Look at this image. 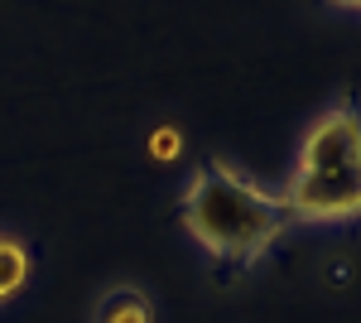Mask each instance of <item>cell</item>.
I'll return each mask as SVG.
<instances>
[{"instance_id":"obj_5","label":"cell","mask_w":361,"mask_h":323,"mask_svg":"<svg viewBox=\"0 0 361 323\" xmlns=\"http://www.w3.org/2000/svg\"><path fill=\"white\" fill-rule=\"evenodd\" d=\"M145 150H149L159 164H169V160H178V155H183V135H178V126H159V131H149Z\"/></svg>"},{"instance_id":"obj_4","label":"cell","mask_w":361,"mask_h":323,"mask_svg":"<svg viewBox=\"0 0 361 323\" xmlns=\"http://www.w3.org/2000/svg\"><path fill=\"white\" fill-rule=\"evenodd\" d=\"M29 270H34L29 246L0 232V304H5V299H15V295L29 285Z\"/></svg>"},{"instance_id":"obj_2","label":"cell","mask_w":361,"mask_h":323,"mask_svg":"<svg viewBox=\"0 0 361 323\" xmlns=\"http://www.w3.org/2000/svg\"><path fill=\"white\" fill-rule=\"evenodd\" d=\"M294 222L361 217V97H342L304 135L299 169L279 189Z\"/></svg>"},{"instance_id":"obj_3","label":"cell","mask_w":361,"mask_h":323,"mask_svg":"<svg viewBox=\"0 0 361 323\" xmlns=\"http://www.w3.org/2000/svg\"><path fill=\"white\" fill-rule=\"evenodd\" d=\"M92 323H154V299L135 285H116L97 299Z\"/></svg>"},{"instance_id":"obj_6","label":"cell","mask_w":361,"mask_h":323,"mask_svg":"<svg viewBox=\"0 0 361 323\" xmlns=\"http://www.w3.org/2000/svg\"><path fill=\"white\" fill-rule=\"evenodd\" d=\"M347 270H352L347 261H333V266H328V280H347Z\"/></svg>"},{"instance_id":"obj_1","label":"cell","mask_w":361,"mask_h":323,"mask_svg":"<svg viewBox=\"0 0 361 323\" xmlns=\"http://www.w3.org/2000/svg\"><path fill=\"white\" fill-rule=\"evenodd\" d=\"M178 222L212 261L231 270H250L270 246L294 227L284 198L260 189L241 169L222 160H202L178 198Z\"/></svg>"}]
</instances>
